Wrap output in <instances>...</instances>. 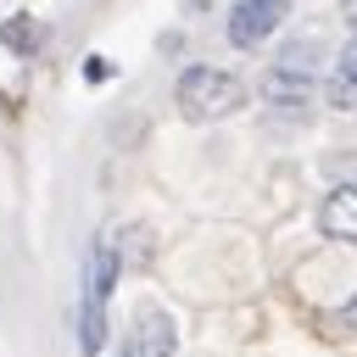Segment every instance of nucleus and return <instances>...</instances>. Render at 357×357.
<instances>
[{"mask_svg": "<svg viewBox=\"0 0 357 357\" xmlns=\"http://www.w3.org/2000/svg\"><path fill=\"white\" fill-rule=\"evenodd\" d=\"M173 95H178L184 117H223V112H234V106L245 100L240 78H234V73H223V67H184Z\"/></svg>", "mask_w": 357, "mask_h": 357, "instance_id": "nucleus-1", "label": "nucleus"}, {"mask_svg": "<svg viewBox=\"0 0 357 357\" xmlns=\"http://www.w3.org/2000/svg\"><path fill=\"white\" fill-rule=\"evenodd\" d=\"M340 73H346V78H357V39L340 50Z\"/></svg>", "mask_w": 357, "mask_h": 357, "instance_id": "nucleus-8", "label": "nucleus"}, {"mask_svg": "<svg viewBox=\"0 0 357 357\" xmlns=\"http://www.w3.org/2000/svg\"><path fill=\"white\" fill-rule=\"evenodd\" d=\"M128 346H134L139 357H173V346H178L173 318H167V312H139V324H134Z\"/></svg>", "mask_w": 357, "mask_h": 357, "instance_id": "nucleus-4", "label": "nucleus"}, {"mask_svg": "<svg viewBox=\"0 0 357 357\" xmlns=\"http://www.w3.org/2000/svg\"><path fill=\"white\" fill-rule=\"evenodd\" d=\"M84 73H89V78H95V84H100V78H106V73H112V67H106V56H89V67H84Z\"/></svg>", "mask_w": 357, "mask_h": 357, "instance_id": "nucleus-9", "label": "nucleus"}, {"mask_svg": "<svg viewBox=\"0 0 357 357\" xmlns=\"http://www.w3.org/2000/svg\"><path fill=\"white\" fill-rule=\"evenodd\" d=\"M340 22H346V28L357 33V0H340Z\"/></svg>", "mask_w": 357, "mask_h": 357, "instance_id": "nucleus-10", "label": "nucleus"}, {"mask_svg": "<svg viewBox=\"0 0 357 357\" xmlns=\"http://www.w3.org/2000/svg\"><path fill=\"white\" fill-rule=\"evenodd\" d=\"M340 324H346V329H357V301H351V307L340 312Z\"/></svg>", "mask_w": 357, "mask_h": 357, "instance_id": "nucleus-11", "label": "nucleus"}, {"mask_svg": "<svg viewBox=\"0 0 357 357\" xmlns=\"http://www.w3.org/2000/svg\"><path fill=\"white\" fill-rule=\"evenodd\" d=\"M123 357H139V351H134V346H123Z\"/></svg>", "mask_w": 357, "mask_h": 357, "instance_id": "nucleus-12", "label": "nucleus"}, {"mask_svg": "<svg viewBox=\"0 0 357 357\" xmlns=\"http://www.w3.org/2000/svg\"><path fill=\"white\" fill-rule=\"evenodd\" d=\"M318 229L329 240H357V184H335L318 206Z\"/></svg>", "mask_w": 357, "mask_h": 357, "instance_id": "nucleus-3", "label": "nucleus"}, {"mask_svg": "<svg viewBox=\"0 0 357 357\" xmlns=\"http://www.w3.org/2000/svg\"><path fill=\"white\" fill-rule=\"evenodd\" d=\"M39 45V22L28 17V11H17V17H6L0 22V50H17V56H28Z\"/></svg>", "mask_w": 357, "mask_h": 357, "instance_id": "nucleus-7", "label": "nucleus"}, {"mask_svg": "<svg viewBox=\"0 0 357 357\" xmlns=\"http://www.w3.org/2000/svg\"><path fill=\"white\" fill-rule=\"evenodd\" d=\"M78 346H84V357H95L106 346V301L89 284H84V301H78Z\"/></svg>", "mask_w": 357, "mask_h": 357, "instance_id": "nucleus-6", "label": "nucleus"}, {"mask_svg": "<svg viewBox=\"0 0 357 357\" xmlns=\"http://www.w3.org/2000/svg\"><path fill=\"white\" fill-rule=\"evenodd\" d=\"M284 17H290V0H234V11H229V45L234 50H257Z\"/></svg>", "mask_w": 357, "mask_h": 357, "instance_id": "nucleus-2", "label": "nucleus"}, {"mask_svg": "<svg viewBox=\"0 0 357 357\" xmlns=\"http://www.w3.org/2000/svg\"><path fill=\"white\" fill-rule=\"evenodd\" d=\"M262 95H268V100H279V106H301V100L312 95V78H307L301 67H284V61H279V67L262 78Z\"/></svg>", "mask_w": 357, "mask_h": 357, "instance_id": "nucleus-5", "label": "nucleus"}]
</instances>
